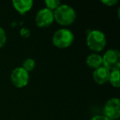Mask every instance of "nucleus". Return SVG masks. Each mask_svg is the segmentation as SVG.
Returning a JSON list of instances; mask_svg holds the SVG:
<instances>
[{
  "label": "nucleus",
  "mask_w": 120,
  "mask_h": 120,
  "mask_svg": "<svg viewBox=\"0 0 120 120\" xmlns=\"http://www.w3.org/2000/svg\"><path fill=\"white\" fill-rule=\"evenodd\" d=\"M7 41V35L6 32L2 27H0V49L3 48Z\"/></svg>",
  "instance_id": "nucleus-14"
},
{
  "label": "nucleus",
  "mask_w": 120,
  "mask_h": 120,
  "mask_svg": "<svg viewBox=\"0 0 120 120\" xmlns=\"http://www.w3.org/2000/svg\"><path fill=\"white\" fill-rule=\"evenodd\" d=\"M109 82H110V84L113 87L118 88L120 86V71L119 70L111 71L110 72Z\"/></svg>",
  "instance_id": "nucleus-11"
},
{
  "label": "nucleus",
  "mask_w": 120,
  "mask_h": 120,
  "mask_svg": "<svg viewBox=\"0 0 120 120\" xmlns=\"http://www.w3.org/2000/svg\"><path fill=\"white\" fill-rule=\"evenodd\" d=\"M102 66L109 71L119 70L120 53L118 49H109L102 56Z\"/></svg>",
  "instance_id": "nucleus-4"
},
{
  "label": "nucleus",
  "mask_w": 120,
  "mask_h": 120,
  "mask_svg": "<svg viewBox=\"0 0 120 120\" xmlns=\"http://www.w3.org/2000/svg\"><path fill=\"white\" fill-rule=\"evenodd\" d=\"M53 18L61 26H69L76 20V12L71 6L60 4L53 12Z\"/></svg>",
  "instance_id": "nucleus-1"
},
{
  "label": "nucleus",
  "mask_w": 120,
  "mask_h": 120,
  "mask_svg": "<svg viewBox=\"0 0 120 120\" xmlns=\"http://www.w3.org/2000/svg\"><path fill=\"white\" fill-rule=\"evenodd\" d=\"M86 45L90 49L95 52H100L106 45V37L99 30H91L86 37Z\"/></svg>",
  "instance_id": "nucleus-3"
},
{
  "label": "nucleus",
  "mask_w": 120,
  "mask_h": 120,
  "mask_svg": "<svg viewBox=\"0 0 120 120\" xmlns=\"http://www.w3.org/2000/svg\"><path fill=\"white\" fill-rule=\"evenodd\" d=\"M45 6L46 8L49 9L51 11H54L55 9H57L58 8V6L61 4V3L58 0H45Z\"/></svg>",
  "instance_id": "nucleus-13"
},
{
  "label": "nucleus",
  "mask_w": 120,
  "mask_h": 120,
  "mask_svg": "<svg viewBox=\"0 0 120 120\" xmlns=\"http://www.w3.org/2000/svg\"><path fill=\"white\" fill-rule=\"evenodd\" d=\"M29 79H30L29 72L24 70L22 67L15 68L11 74V80L12 84L17 88L25 87L28 84Z\"/></svg>",
  "instance_id": "nucleus-6"
},
{
  "label": "nucleus",
  "mask_w": 120,
  "mask_h": 120,
  "mask_svg": "<svg viewBox=\"0 0 120 120\" xmlns=\"http://www.w3.org/2000/svg\"><path fill=\"white\" fill-rule=\"evenodd\" d=\"M104 115L110 120H117L120 117V100L118 98H111L104 107Z\"/></svg>",
  "instance_id": "nucleus-5"
},
{
  "label": "nucleus",
  "mask_w": 120,
  "mask_h": 120,
  "mask_svg": "<svg viewBox=\"0 0 120 120\" xmlns=\"http://www.w3.org/2000/svg\"><path fill=\"white\" fill-rule=\"evenodd\" d=\"M74 41V35L70 30L62 28L55 31L53 34L52 42L53 45L58 49L68 48Z\"/></svg>",
  "instance_id": "nucleus-2"
},
{
  "label": "nucleus",
  "mask_w": 120,
  "mask_h": 120,
  "mask_svg": "<svg viewBox=\"0 0 120 120\" xmlns=\"http://www.w3.org/2000/svg\"><path fill=\"white\" fill-rule=\"evenodd\" d=\"M109 75L110 71H109L103 66H101V67L95 69L93 72V79L99 85H104L109 82Z\"/></svg>",
  "instance_id": "nucleus-8"
},
{
  "label": "nucleus",
  "mask_w": 120,
  "mask_h": 120,
  "mask_svg": "<svg viewBox=\"0 0 120 120\" xmlns=\"http://www.w3.org/2000/svg\"><path fill=\"white\" fill-rule=\"evenodd\" d=\"M101 3L107 7H112V6H114L115 4H118V0H102Z\"/></svg>",
  "instance_id": "nucleus-15"
},
{
  "label": "nucleus",
  "mask_w": 120,
  "mask_h": 120,
  "mask_svg": "<svg viewBox=\"0 0 120 120\" xmlns=\"http://www.w3.org/2000/svg\"><path fill=\"white\" fill-rule=\"evenodd\" d=\"M14 8L20 14H25L29 12L33 6V1L31 0H14L12 1Z\"/></svg>",
  "instance_id": "nucleus-9"
},
{
  "label": "nucleus",
  "mask_w": 120,
  "mask_h": 120,
  "mask_svg": "<svg viewBox=\"0 0 120 120\" xmlns=\"http://www.w3.org/2000/svg\"><path fill=\"white\" fill-rule=\"evenodd\" d=\"M54 21L53 18V12L48 8H43L37 12L35 16V22L36 25L40 28L49 27Z\"/></svg>",
  "instance_id": "nucleus-7"
},
{
  "label": "nucleus",
  "mask_w": 120,
  "mask_h": 120,
  "mask_svg": "<svg viewBox=\"0 0 120 120\" xmlns=\"http://www.w3.org/2000/svg\"><path fill=\"white\" fill-rule=\"evenodd\" d=\"M86 64L89 68L96 69L102 66V56L98 53H91L87 56Z\"/></svg>",
  "instance_id": "nucleus-10"
},
{
  "label": "nucleus",
  "mask_w": 120,
  "mask_h": 120,
  "mask_svg": "<svg viewBox=\"0 0 120 120\" xmlns=\"http://www.w3.org/2000/svg\"><path fill=\"white\" fill-rule=\"evenodd\" d=\"M90 120H110L105 115H95V116L92 117Z\"/></svg>",
  "instance_id": "nucleus-16"
},
{
  "label": "nucleus",
  "mask_w": 120,
  "mask_h": 120,
  "mask_svg": "<svg viewBox=\"0 0 120 120\" xmlns=\"http://www.w3.org/2000/svg\"><path fill=\"white\" fill-rule=\"evenodd\" d=\"M35 60H34L33 58H26V59L23 62L22 68L24 69V70L26 71L27 72H29L33 71L34 68H35Z\"/></svg>",
  "instance_id": "nucleus-12"
}]
</instances>
